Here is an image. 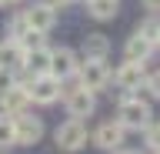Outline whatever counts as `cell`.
Instances as JSON below:
<instances>
[{
    "label": "cell",
    "instance_id": "277c9868",
    "mask_svg": "<svg viewBox=\"0 0 160 154\" xmlns=\"http://www.w3.org/2000/svg\"><path fill=\"white\" fill-rule=\"evenodd\" d=\"M77 74H80V87H87V91H103L110 84V71H107V64L103 61H83L77 67Z\"/></svg>",
    "mask_w": 160,
    "mask_h": 154
},
{
    "label": "cell",
    "instance_id": "30bf717a",
    "mask_svg": "<svg viewBox=\"0 0 160 154\" xmlns=\"http://www.w3.org/2000/svg\"><path fill=\"white\" fill-rule=\"evenodd\" d=\"M113 81H117V87H123V91H137L140 84H147V71H143L140 61H127V64L117 67Z\"/></svg>",
    "mask_w": 160,
    "mask_h": 154
},
{
    "label": "cell",
    "instance_id": "9a60e30c",
    "mask_svg": "<svg viewBox=\"0 0 160 154\" xmlns=\"http://www.w3.org/2000/svg\"><path fill=\"white\" fill-rule=\"evenodd\" d=\"M87 13L93 20H110L117 17V0H87Z\"/></svg>",
    "mask_w": 160,
    "mask_h": 154
},
{
    "label": "cell",
    "instance_id": "7402d4cb",
    "mask_svg": "<svg viewBox=\"0 0 160 154\" xmlns=\"http://www.w3.org/2000/svg\"><path fill=\"white\" fill-rule=\"evenodd\" d=\"M43 3H50V7H53V10H57V7H67L70 0H43Z\"/></svg>",
    "mask_w": 160,
    "mask_h": 154
},
{
    "label": "cell",
    "instance_id": "6da1fadb",
    "mask_svg": "<svg viewBox=\"0 0 160 154\" xmlns=\"http://www.w3.org/2000/svg\"><path fill=\"white\" fill-rule=\"evenodd\" d=\"M150 104L147 101H140V97H123L117 107V121L127 127V131H143L150 124Z\"/></svg>",
    "mask_w": 160,
    "mask_h": 154
},
{
    "label": "cell",
    "instance_id": "9c48e42d",
    "mask_svg": "<svg viewBox=\"0 0 160 154\" xmlns=\"http://www.w3.org/2000/svg\"><path fill=\"white\" fill-rule=\"evenodd\" d=\"M27 104H30V94H27V87H20V84H7V87L0 91V107H3L7 117L27 111Z\"/></svg>",
    "mask_w": 160,
    "mask_h": 154
},
{
    "label": "cell",
    "instance_id": "7a4b0ae2",
    "mask_svg": "<svg viewBox=\"0 0 160 154\" xmlns=\"http://www.w3.org/2000/svg\"><path fill=\"white\" fill-rule=\"evenodd\" d=\"M53 141H57L60 151H80V147L87 144V124L80 121V117H70V121H63L57 127Z\"/></svg>",
    "mask_w": 160,
    "mask_h": 154
},
{
    "label": "cell",
    "instance_id": "52a82bcc",
    "mask_svg": "<svg viewBox=\"0 0 160 154\" xmlns=\"http://www.w3.org/2000/svg\"><path fill=\"white\" fill-rule=\"evenodd\" d=\"M77 54L70 50V47H57V50H50V74L57 77V81H67L77 74Z\"/></svg>",
    "mask_w": 160,
    "mask_h": 154
},
{
    "label": "cell",
    "instance_id": "5b68a950",
    "mask_svg": "<svg viewBox=\"0 0 160 154\" xmlns=\"http://www.w3.org/2000/svg\"><path fill=\"white\" fill-rule=\"evenodd\" d=\"M27 94H30L33 104H53L60 97V81L53 74H40V77H33L27 84Z\"/></svg>",
    "mask_w": 160,
    "mask_h": 154
},
{
    "label": "cell",
    "instance_id": "5bb4252c",
    "mask_svg": "<svg viewBox=\"0 0 160 154\" xmlns=\"http://www.w3.org/2000/svg\"><path fill=\"white\" fill-rule=\"evenodd\" d=\"M150 50H153V40H147L143 34H133L127 40V61H140V64H147Z\"/></svg>",
    "mask_w": 160,
    "mask_h": 154
},
{
    "label": "cell",
    "instance_id": "2e32d148",
    "mask_svg": "<svg viewBox=\"0 0 160 154\" xmlns=\"http://www.w3.org/2000/svg\"><path fill=\"white\" fill-rule=\"evenodd\" d=\"M13 144H17V137H13V121L3 114V117H0V151H7Z\"/></svg>",
    "mask_w": 160,
    "mask_h": 154
},
{
    "label": "cell",
    "instance_id": "ac0fdd59",
    "mask_svg": "<svg viewBox=\"0 0 160 154\" xmlns=\"http://www.w3.org/2000/svg\"><path fill=\"white\" fill-rule=\"evenodd\" d=\"M27 30H30V27H27V20H23V13L10 20V40H20V37H23Z\"/></svg>",
    "mask_w": 160,
    "mask_h": 154
},
{
    "label": "cell",
    "instance_id": "603a6c76",
    "mask_svg": "<svg viewBox=\"0 0 160 154\" xmlns=\"http://www.w3.org/2000/svg\"><path fill=\"white\" fill-rule=\"evenodd\" d=\"M0 3H20V0H0Z\"/></svg>",
    "mask_w": 160,
    "mask_h": 154
},
{
    "label": "cell",
    "instance_id": "cb8c5ba5",
    "mask_svg": "<svg viewBox=\"0 0 160 154\" xmlns=\"http://www.w3.org/2000/svg\"><path fill=\"white\" fill-rule=\"evenodd\" d=\"M117 154H133V151H117Z\"/></svg>",
    "mask_w": 160,
    "mask_h": 154
},
{
    "label": "cell",
    "instance_id": "8fae6325",
    "mask_svg": "<svg viewBox=\"0 0 160 154\" xmlns=\"http://www.w3.org/2000/svg\"><path fill=\"white\" fill-rule=\"evenodd\" d=\"M123 124L120 121H107L100 124L97 134H93V141H97V147H103V151H120V144H123Z\"/></svg>",
    "mask_w": 160,
    "mask_h": 154
},
{
    "label": "cell",
    "instance_id": "7c38bea8",
    "mask_svg": "<svg viewBox=\"0 0 160 154\" xmlns=\"http://www.w3.org/2000/svg\"><path fill=\"white\" fill-rule=\"evenodd\" d=\"M80 50H83V61H107V54H110V40L103 37V34H87Z\"/></svg>",
    "mask_w": 160,
    "mask_h": 154
},
{
    "label": "cell",
    "instance_id": "8992f818",
    "mask_svg": "<svg viewBox=\"0 0 160 154\" xmlns=\"http://www.w3.org/2000/svg\"><path fill=\"white\" fill-rule=\"evenodd\" d=\"M63 104H67V111H70V117H90L93 114V91H87V87H70L67 94H63Z\"/></svg>",
    "mask_w": 160,
    "mask_h": 154
},
{
    "label": "cell",
    "instance_id": "ba28073f",
    "mask_svg": "<svg viewBox=\"0 0 160 154\" xmlns=\"http://www.w3.org/2000/svg\"><path fill=\"white\" fill-rule=\"evenodd\" d=\"M23 20H27L30 30L47 34V30H53V24H57V10H53L50 3H33L30 10H23Z\"/></svg>",
    "mask_w": 160,
    "mask_h": 154
},
{
    "label": "cell",
    "instance_id": "e0dca14e",
    "mask_svg": "<svg viewBox=\"0 0 160 154\" xmlns=\"http://www.w3.org/2000/svg\"><path fill=\"white\" fill-rule=\"evenodd\" d=\"M143 134H147V147L160 154V124H147V127H143Z\"/></svg>",
    "mask_w": 160,
    "mask_h": 154
},
{
    "label": "cell",
    "instance_id": "44dd1931",
    "mask_svg": "<svg viewBox=\"0 0 160 154\" xmlns=\"http://www.w3.org/2000/svg\"><path fill=\"white\" fill-rule=\"evenodd\" d=\"M140 3H143L150 13H157V10H160V0H140Z\"/></svg>",
    "mask_w": 160,
    "mask_h": 154
},
{
    "label": "cell",
    "instance_id": "3957f363",
    "mask_svg": "<svg viewBox=\"0 0 160 154\" xmlns=\"http://www.w3.org/2000/svg\"><path fill=\"white\" fill-rule=\"evenodd\" d=\"M10 121H13V137H17V144H23V147H30V144H37L40 137H43V121L33 117V114L20 111V114H13Z\"/></svg>",
    "mask_w": 160,
    "mask_h": 154
},
{
    "label": "cell",
    "instance_id": "ffe728a7",
    "mask_svg": "<svg viewBox=\"0 0 160 154\" xmlns=\"http://www.w3.org/2000/svg\"><path fill=\"white\" fill-rule=\"evenodd\" d=\"M147 91H150V97H157V101H160V74L147 77Z\"/></svg>",
    "mask_w": 160,
    "mask_h": 154
},
{
    "label": "cell",
    "instance_id": "d6986e66",
    "mask_svg": "<svg viewBox=\"0 0 160 154\" xmlns=\"http://www.w3.org/2000/svg\"><path fill=\"white\" fill-rule=\"evenodd\" d=\"M137 34H143L147 40H153V47H157V34H160V20H147L143 27H140Z\"/></svg>",
    "mask_w": 160,
    "mask_h": 154
},
{
    "label": "cell",
    "instance_id": "4fadbf2b",
    "mask_svg": "<svg viewBox=\"0 0 160 154\" xmlns=\"http://www.w3.org/2000/svg\"><path fill=\"white\" fill-rule=\"evenodd\" d=\"M23 67H27L33 77H40V74H50V50H47V47L23 50Z\"/></svg>",
    "mask_w": 160,
    "mask_h": 154
},
{
    "label": "cell",
    "instance_id": "d4e9b609",
    "mask_svg": "<svg viewBox=\"0 0 160 154\" xmlns=\"http://www.w3.org/2000/svg\"><path fill=\"white\" fill-rule=\"evenodd\" d=\"M157 47H160V34H157Z\"/></svg>",
    "mask_w": 160,
    "mask_h": 154
}]
</instances>
